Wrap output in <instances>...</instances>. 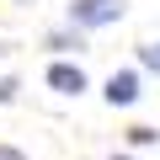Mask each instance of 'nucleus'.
Segmentation results:
<instances>
[{"label": "nucleus", "mask_w": 160, "mask_h": 160, "mask_svg": "<svg viewBox=\"0 0 160 160\" xmlns=\"http://www.w3.org/2000/svg\"><path fill=\"white\" fill-rule=\"evenodd\" d=\"M128 0H69V27L75 32H96V27H112L123 22Z\"/></svg>", "instance_id": "obj_1"}, {"label": "nucleus", "mask_w": 160, "mask_h": 160, "mask_svg": "<svg viewBox=\"0 0 160 160\" xmlns=\"http://www.w3.org/2000/svg\"><path fill=\"white\" fill-rule=\"evenodd\" d=\"M48 86H53L59 96H80V91H86V69L69 64V59H53V64H48Z\"/></svg>", "instance_id": "obj_2"}, {"label": "nucleus", "mask_w": 160, "mask_h": 160, "mask_svg": "<svg viewBox=\"0 0 160 160\" xmlns=\"http://www.w3.org/2000/svg\"><path fill=\"white\" fill-rule=\"evenodd\" d=\"M107 107H133L139 102V75L133 69H112V80H107Z\"/></svg>", "instance_id": "obj_3"}, {"label": "nucleus", "mask_w": 160, "mask_h": 160, "mask_svg": "<svg viewBox=\"0 0 160 160\" xmlns=\"http://www.w3.org/2000/svg\"><path fill=\"white\" fill-rule=\"evenodd\" d=\"M48 48H53V53H69V48H86V38L69 27V32H53V38H48Z\"/></svg>", "instance_id": "obj_4"}, {"label": "nucleus", "mask_w": 160, "mask_h": 160, "mask_svg": "<svg viewBox=\"0 0 160 160\" xmlns=\"http://www.w3.org/2000/svg\"><path fill=\"white\" fill-rule=\"evenodd\" d=\"M139 64L160 75V43H139Z\"/></svg>", "instance_id": "obj_5"}, {"label": "nucleus", "mask_w": 160, "mask_h": 160, "mask_svg": "<svg viewBox=\"0 0 160 160\" xmlns=\"http://www.w3.org/2000/svg\"><path fill=\"white\" fill-rule=\"evenodd\" d=\"M16 91H22V86H16V80H0V102H11Z\"/></svg>", "instance_id": "obj_6"}, {"label": "nucleus", "mask_w": 160, "mask_h": 160, "mask_svg": "<svg viewBox=\"0 0 160 160\" xmlns=\"http://www.w3.org/2000/svg\"><path fill=\"white\" fill-rule=\"evenodd\" d=\"M0 160H27L22 149H11V144H0Z\"/></svg>", "instance_id": "obj_7"}, {"label": "nucleus", "mask_w": 160, "mask_h": 160, "mask_svg": "<svg viewBox=\"0 0 160 160\" xmlns=\"http://www.w3.org/2000/svg\"><path fill=\"white\" fill-rule=\"evenodd\" d=\"M107 160H133V155H107Z\"/></svg>", "instance_id": "obj_8"}, {"label": "nucleus", "mask_w": 160, "mask_h": 160, "mask_svg": "<svg viewBox=\"0 0 160 160\" xmlns=\"http://www.w3.org/2000/svg\"><path fill=\"white\" fill-rule=\"evenodd\" d=\"M16 6H32V0H16Z\"/></svg>", "instance_id": "obj_9"}]
</instances>
